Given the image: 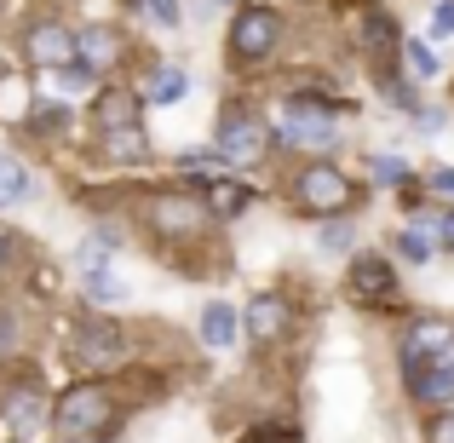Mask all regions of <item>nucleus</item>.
Listing matches in <instances>:
<instances>
[{"mask_svg":"<svg viewBox=\"0 0 454 443\" xmlns=\"http://www.w3.org/2000/svg\"><path fill=\"white\" fill-rule=\"evenodd\" d=\"M178 167H190V173H196V167H213V173H224L231 162H224L219 150H184V155H178Z\"/></svg>","mask_w":454,"mask_h":443,"instance_id":"nucleus-25","label":"nucleus"},{"mask_svg":"<svg viewBox=\"0 0 454 443\" xmlns=\"http://www.w3.org/2000/svg\"><path fill=\"white\" fill-rule=\"evenodd\" d=\"M110 415H115V403H110V392L104 386H69L64 398H58V409H52V426L58 432H98V426H110Z\"/></svg>","mask_w":454,"mask_h":443,"instance_id":"nucleus-2","label":"nucleus"},{"mask_svg":"<svg viewBox=\"0 0 454 443\" xmlns=\"http://www.w3.org/2000/svg\"><path fill=\"white\" fill-rule=\"evenodd\" d=\"M454 35V0H437L432 6V41H449Z\"/></svg>","mask_w":454,"mask_h":443,"instance_id":"nucleus-26","label":"nucleus"},{"mask_svg":"<svg viewBox=\"0 0 454 443\" xmlns=\"http://www.w3.org/2000/svg\"><path fill=\"white\" fill-rule=\"evenodd\" d=\"M282 138H294V145H328L333 138V104L288 99L282 104Z\"/></svg>","mask_w":454,"mask_h":443,"instance_id":"nucleus-4","label":"nucleus"},{"mask_svg":"<svg viewBox=\"0 0 454 443\" xmlns=\"http://www.w3.org/2000/svg\"><path fill=\"white\" fill-rule=\"evenodd\" d=\"M403 58H409V75H414V81H432V75H437L432 41H403Z\"/></svg>","mask_w":454,"mask_h":443,"instance_id":"nucleus-21","label":"nucleus"},{"mask_svg":"<svg viewBox=\"0 0 454 443\" xmlns=\"http://www.w3.org/2000/svg\"><path fill=\"white\" fill-rule=\"evenodd\" d=\"M201 340H207L213 352H231V345L242 340V317H236V305H224V299L201 305Z\"/></svg>","mask_w":454,"mask_h":443,"instance_id":"nucleus-9","label":"nucleus"},{"mask_svg":"<svg viewBox=\"0 0 454 443\" xmlns=\"http://www.w3.org/2000/svg\"><path fill=\"white\" fill-rule=\"evenodd\" d=\"M81 294H87L98 311H110V305H121V299H127V282L115 277L110 265H87V271H81Z\"/></svg>","mask_w":454,"mask_h":443,"instance_id":"nucleus-13","label":"nucleus"},{"mask_svg":"<svg viewBox=\"0 0 454 443\" xmlns=\"http://www.w3.org/2000/svg\"><path fill=\"white\" fill-rule=\"evenodd\" d=\"M374 173H380V178H391V185H409V167H403V162H391V155H380V162H374Z\"/></svg>","mask_w":454,"mask_h":443,"instance_id":"nucleus-28","label":"nucleus"},{"mask_svg":"<svg viewBox=\"0 0 454 443\" xmlns=\"http://www.w3.org/2000/svg\"><path fill=\"white\" fill-rule=\"evenodd\" d=\"M432 443H454V415H437L432 421Z\"/></svg>","mask_w":454,"mask_h":443,"instance_id":"nucleus-31","label":"nucleus"},{"mask_svg":"<svg viewBox=\"0 0 454 443\" xmlns=\"http://www.w3.org/2000/svg\"><path fill=\"white\" fill-rule=\"evenodd\" d=\"M254 202V190L247 185H236V178H224V173H213V185H207V208L219 213V219H236V213Z\"/></svg>","mask_w":454,"mask_h":443,"instance_id":"nucleus-14","label":"nucleus"},{"mask_svg":"<svg viewBox=\"0 0 454 443\" xmlns=\"http://www.w3.org/2000/svg\"><path fill=\"white\" fill-rule=\"evenodd\" d=\"M23 196H29V167L0 155V208H18Z\"/></svg>","mask_w":454,"mask_h":443,"instance_id":"nucleus-19","label":"nucleus"},{"mask_svg":"<svg viewBox=\"0 0 454 443\" xmlns=\"http://www.w3.org/2000/svg\"><path fill=\"white\" fill-rule=\"evenodd\" d=\"M322 248H328V254H345V248H351V231H345V225H328V231H322Z\"/></svg>","mask_w":454,"mask_h":443,"instance_id":"nucleus-29","label":"nucleus"},{"mask_svg":"<svg viewBox=\"0 0 454 443\" xmlns=\"http://www.w3.org/2000/svg\"><path fill=\"white\" fill-rule=\"evenodd\" d=\"M75 357L87 368H110L127 357V334H115V322H104V317H87L75 328Z\"/></svg>","mask_w":454,"mask_h":443,"instance_id":"nucleus-6","label":"nucleus"},{"mask_svg":"<svg viewBox=\"0 0 454 443\" xmlns=\"http://www.w3.org/2000/svg\"><path fill=\"white\" fill-rule=\"evenodd\" d=\"M6 259H12V236L0 231V265H6Z\"/></svg>","mask_w":454,"mask_h":443,"instance_id":"nucleus-33","label":"nucleus"},{"mask_svg":"<svg viewBox=\"0 0 454 443\" xmlns=\"http://www.w3.org/2000/svg\"><path fill=\"white\" fill-rule=\"evenodd\" d=\"M58 75H64V87H75V92H87V87H92V81H98V69H92V64H87V58H81V64H75V58H69V64H58Z\"/></svg>","mask_w":454,"mask_h":443,"instance_id":"nucleus-23","label":"nucleus"},{"mask_svg":"<svg viewBox=\"0 0 454 443\" xmlns=\"http://www.w3.org/2000/svg\"><path fill=\"white\" fill-rule=\"evenodd\" d=\"M437 231H443V242L454 248V213H443V225H437Z\"/></svg>","mask_w":454,"mask_h":443,"instance_id":"nucleus-32","label":"nucleus"},{"mask_svg":"<svg viewBox=\"0 0 454 443\" xmlns=\"http://www.w3.org/2000/svg\"><path fill=\"white\" fill-rule=\"evenodd\" d=\"M259 150H265V122H254V115H224L219 122V155L224 162H254Z\"/></svg>","mask_w":454,"mask_h":443,"instance_id":"nucleus-7","label":"nucleus"},{"mask_svg":"<svg viewBox=\"0 0 454 443\" xmlns=\"http://www.w3.org/2000/svg\"><path fill=\"white\" fill-rule=\"evenodd\" d=\"M104 150H110L115 162H138V155L150 150V138H145V127H138V122H127V127H104Z\"/></svg>","mask_w":454,"mask_h":443,"instance_id":"nucleus-16","label":"nucleus"},{"mask_svg":"<svg viewBox=\"0 0 454 443\" xmlns=\"http://www.w3.org/2000/svg\"><path fill=\"white\" fill-rule=\"evenodd\" d=\"M155 23H178V0H145Z\"/></svg>","mask_w":454,"mask_h":443,"instance_id":"nucleus-30","label":"nucleus"},{"mask_svg":"<svg viewBox=\"0 0 454 443\" xmlns=\"http://www.w3.org/2000/svg\"><path fill=\"white\" fill-rule=\"evenodd\" d=\"M75 52L87 58L92 69H110L115 58H121V35H115L110 23H87V29L75 35Z\"/></svg>","mask_w":454,"mask_h":443,"instance_id":"nucleus-11","label":"nucleus"},{"mask_svg":"<svg viewBox=\"0 0 454 443\" xmlns=\"http://www.w3.org/2000/svg\"><path fill=\"white\" fill-rule=\"evenodd\" d=\"M403 380L414 403H454V328L449 322H420L403 340Z\"/></svg>","mask_w":454,"mask_h":443,"instance_id":"nucleus-1","label":"nucleus"},{"mask_svg":"<svg viewBox=\"0 0 454 443\" xmlns=\"http://www.w3.org/2000/svg\"><path fill=\"white\" fill-rule=\"evenodd\" d=\"M363 41L368 46H397L403 35H397V23H391L380 6H363Z\"/></svg>","mask_w":454,"mask_h":443,"instance_id":"nucleus-20","label":"nucleus"},{"mask_svg":"<svg viewBox=\"0 0 454 443\" xmlns=\"http://www.w3.org/2000/svg\"><path fill=\"white\" fill-rule=\"evenodd\" d=\"M403 259H409V265H426V259H432V231H426V225H409V231H403Z\"/></svg>","mask_w":454,"mask_h":443,"instance_id":"nucleus-22","label":"nucleus"},{"mask_svg":"<svg viewBox=\"0 0 454 443\" xmlns=\"http://www.w3.org/2000/svg\"><path fill=\"white\" fill-rule=\"evenodd\" d=\"M351 289H363L368 299H386L391 294V265H386V259H374V254H363L351 265Z\"/></svg>","mask_w":454,"mask_h":443,"instance_id":"nucleus-15","label":"nucleus"},{"mask_svg":"<svg viewBox=\"0 0 454 443\" xmlns=\"http://www.w3.org/2000/svg\"><path fill=\"white\" fill-rule=\"evenodd\" d=\"M247 334H259V340L288 334V299L282 294H259L254 305H247Z\"/></svg>","mask_w":454,"mask_h":443,"instance_id":"nucleus-12","label":"nucleus"},{"mask_svg":"<svg viewBox=\"0 0 454 443\" xmlns=\"http://www.w3.org/2000/svg\"><path fill=\"white\" fill-rule=\"evenodd\" d=\"M277 35H282V18L270 6H247L242 18H236V29H231V52L242 58V64H254V58H265L270 46H277Z\"/></svg>","mask_w":454,"mask_h":443,"instance_id":"nucleus-5","label":"nucleus"},{"mask_svg":"<svg viewBox=\"0 0 454 443\" xmlns=\"http://www.w3.org/2000/svg\"><path fill=\"white\" fill-rule=\"evenodd\" d=\"M201 225H207V219H201L196 202H184V196H161V202H155V231H161V236H196Z\"/></svg>","mask_w":454,"mask_h":443,"instance_id":"nucleus-10","label":"nucleus"},{"mask_svg":"<svg viewBox=\"0 0 454 443\" xmlns=\"http://www.w3.org/2000/svg\"><path fill=\"white\" fill-rule=\"evenodd\" d=\"M133 122V99H127V92H110V99H104V127H127Z\"/></svg>","mask_w":454,"mask_h":443,"instance_id":"nucleus-24","label":"nucleus"},{"mask_svg":"<svg viewBox=\"0 0 454 443\" xmlns=\"http://www.w3.org/2000/svg\"><path fill=\"white\" fill-rule=\"evenodd\" d=\"M184 92H190V75H184V69H173V64H161V69L145 81V99H150V104H178Z\"/></svg>","mask_w":454,"mask_h":443,"instance_id":"nucleus-17","label":"nucleus"},{"mask_svg":"<svg viewBox=\"0 0 454 443\" xmlns=\"http://www.w3.org/2000/svg\"><path fill=\"white\" fill-rule=\"evenodd\" d=\"M23 46H29V58H35L41 69H58V64H69V58H75V35L58 29V23H35Z\"/></svg>","mask_w":454,"mask_h":443,"instance_id":"nucleus-8","label":"nucleus"},{"mask_svg":"<svg viewBox=\"0 0 454 443\" xmlns=\"http://www.w3.org/2000/svg\"><path fill=\"white\" fill-rule=\"evenodd\" d=\"M300 202H305L310 213H345L356 202V185L340 173V167L317 162V167H305V173H300Z\"/></svg>","mask_w":454,"mask_h":443,"instance_id":"nucleus-3","label":"nucleus"},{"mask_svg":"<svg viewBox=\"0 0 454 443\" xmlns=\"http://www.w3.org/2000/svg\"><path fill=\"white\" fill-rule=\"evenodd\" d=\"M41 398H35V392L29 386H18V392H12V398H6V426H12V432H35V426H41Z\"/></svg>","mask_w":454,"mask_h":443,"instance_id":"nucleus-18","label":"nucleus"},{"mask_svg":"<svg viewBox=\"0 0 454 443\" xmlns=\"http://www.w3.org/2000/svg\"><path fill=\"white\" fill-rule=\"evenodd\" d=\"M12 352H18V317L0 311V357H12Z\"/></svg>","mask_w":454,"mask_h":443,"instance_id":"nucleus-27","label":"nucleus"}]
</instances>
